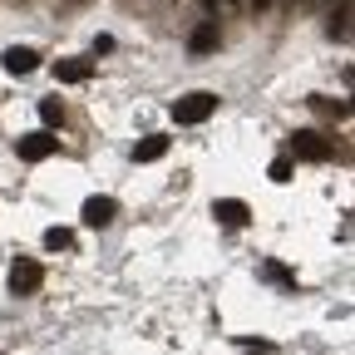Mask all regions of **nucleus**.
<instances>
[{"instance_id": "f257e3e1", "label": "nucleus", "mask_w": 355, "mask_h": 355, "mask_svg": "<svg viewBox=\"0 0 355 355\" xmlns=\"http://www.w3.org/2000/svg\"><path fill=\"white\" fill-rule=\"evenodd\" d=\"M173 123H207L212 114H217V94H207V89H193V94H183V99H173Z\"/></svg>"}, {"instance_id": "f03ea898", "label": "nucleus", "mask_w": 355, "mask_h": 355, "mask_svg": "<svg viewBox=\"0 0 355 355\" xmlns=\"http://www.w3.org/2000/svg\"><path fill=\"white\" fill-rule=\"evenodd\" d=\"M291 158H296V163H326V158H331V144L321 139L316 128H296V133H291Z\"/></svg>"}, {"instance_id": "7ed1b4c3", "label": "nucleus", "mask_w": 355, "mask_h": 355, "mask_svg": "<svg viewBox=\"0 0 355 355\" xmlns=\"http://www.w3.org/2000/svg\"><path fill=\"white\" fill-rule=\"evenodd\" d=\"M40 286H44V266L30 261V257H20V261L10 266V291H15V296H35Z\"/></svg>"}, {"instance_id": "20e7f679", "label": "nucleus", "mask_w": 355, "mask_h": 355, "mask_svg": "<svg viewBox=\"0 0 355 355\" xmlns=\"http://www.w3.org/2000/svg\"><path fill=\"white\" fill-rule=\"evenodd\" d=\"M15 153L20 163H44L60 153V139H50V133H25V139H15Z\"/></svg>"}, {"instance_id": "39448f33", "label": "nucleus", "mask_w": 355, "mask_h": 355, "mask_svg": "<svg viewBox=\"0 0 355 355\" xmlns=\"http://www.w3.org/2000/svg\"><path fill=\"white\" fill-rule=\"evenodd\" d=\"M79 217H84V227H109V222L119 217V202L114 198H84Z\"/></svg>"}, {"instance_id": "423d86ee", "label": "nucleus", "mask_w": 355, "mask_h": 355, "mask_svg": "<svg viewBox=\"0 0 355 355\" xmlns=\"http://www.w3.org/2000/svg\"><path fill=\"white\" fill-rule=\"evenodd\" d=\"M0 64H6V74L20 79V74H35V69H40V55L30 50V44H10V50L0 55Z\"/></svg>"}, {"instance_id": "0eeeda50", "label": "nucleus", "mask_w": 355, "mask_h": 355, "mask_svg": "<svg viewBox=\"0 0 355 355\" xmlns=\"http://www.w3.org/2000/svg\"><path fill=\"white\" fill-rule=\"evenodd\" d=\"M212 217L222 222V227H247L252 207H247L242 198H217V202H212Z\"/></svg>"}, {"instance_id": "6e6552de", "label": "nucleus", "mask_w": 355, "mask_h": 355, "mask_svg": "<svg viewBox=\"0 0 355 355\" xmlns=\"http://www.w3.org/2000/svg\"><path fill=\"white\" fill-rule=\"evenodd\" d=\"M217 40H222V35H217V20H202V25L188 35V50H193V55H212Z\"/></svg>"}, {"instance_id": "1a4fd4ad", "label": "nucleus", "mask_w": 355, "mask_h": 355, "mask_svg": "<svg viewBox=\"0 0 355 355\" xmlns=\"http://www.w3.org/2000/svg\"><path fill=\"white\" fill-rule=\"evenodd\" d=\"M89 74H94V60H60L55 64V79L60 84H84Z\"/></svg>"}, {"instance_id": "9d476101", "label": "nucleus", "mask_w": 355, "mask_h": 355, "mask_svg": "<svg viewBox=\"0 0 355 355\" xmlns=\"http://www.w3.org/2000/svg\"><path fill=\"white\" fill-rule=\"evenodd\" d=\"M163 153H168V139H163V133H148L144 144H133V163H158Z\"/></svg>"}, {"instance_id": "9b49d317", "label": "nucleus", "mask_w": 355, "mask_h": 355, "mask_svg": "<svg viewBox=\"0 0 355 355\" xmlns=\"http://www.w3.org/2000/svg\"><path fill=\"white\" fill-rule=\"evenodd\" d=\"M261 277H266V282H277V286H296V277L286 272L282 261H261Z\"/></svg>"}, {"instance_id": "f8f14e48", "label": "nucleus", "mask_w": 355, "mask_h": 355, "mask_svg": "<svg viewBox=\"0 0 355 355\" xmlns=\"http://www.w3.org/2000/svg\"><path fill=\"white\" fill-rule=\"evenodd\" d=\"M44 247H50V252H69V247H74V232H64V227H50V232H44Z\"/></svg>"}, {"instance_id": "ddd939ff", "label": "nucleus", "mask_w": 355, "mask_h": 355, "mask_svg": "<svg viewBox=\"0 0 355 355\" xmlns=\"http://www.w3.org/2000/svg\"><path fill=\"white\" fill-rule=\"evenodd\" d=\"M40 119L50 123V128H55V123H64V109H60V99H40Z\"/></svg>"}, {"instance_id": "4468645a", "label": "nucleus", "mask_w": 355, "mask_h": 355, "mask_svg": "<svg viewBox=\"0 0 355 355\" xmlns=\"http://www.w3.org/2000/svg\"><path fill=\"white\" fill-rule=\"evenodd\" d=\"M266 178H272V183H291V158H277L266 168Z\"/></svg>"}, {"instance_id": "2eb2a0df", "label": "nucleus", "mask_w": 355, "mask_h": 355, "mask_svg": "<svg viewBox=\"0 0 355 355\" xmlns=\"http://www.w3.org/2000/svg\"><path fill=\"white\" fill-rule=\"evenodd\" d=\"M345 20H350V10L340 6V10H336V20H331V40H345V35H350V25H345Z\"/></svg>"}, {"instance_id": "dca6fc26", "label": "nucleus", "mask_w": 355, "mask_h": 355, "mask_svg": "<svg viewBox=\"0 0 355 355\" xmlns=\"http://www.w3.org/2000/svg\"><path fill=\"white\" fill-rule=\"evenodd\" d=\"M252 6H257V10H266V6H272V0H252Z\"/></svg>"}, {"instance_id": "f3484780", "label": "nucleus", "mask_w": 355, "mask_h": 355, "mask_svg": "<svg viewBox=\"0 0 355 355\" xmlns=\"http://www.w3.org/2000/svg\"><path fill=\"white\" fill-rule=\"evenodd\" d=\"M202 6H207V10H212V6H217V0H202Z\"/></svg>"}]
</instances>
